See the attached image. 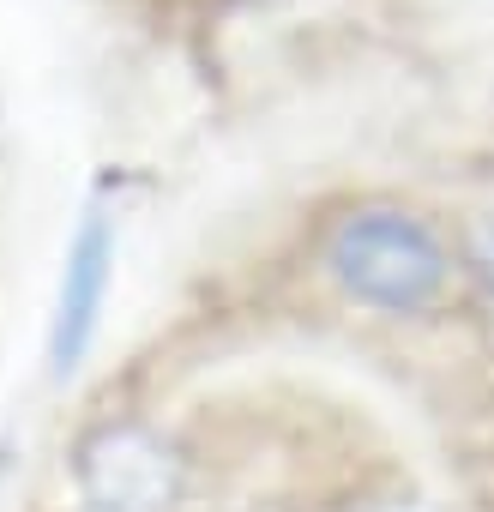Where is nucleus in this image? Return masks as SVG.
<instances>
[{"mask_svg": "<svg viewBox=\"0 0 494 512\" xmlns=\"http://www.w3.org/2000/svg\"><path fill=\"white\" fill-rule=\"evenodd\" d=\"M320 266L356 308L422 320L440 314L458 284V247L428 211L404 199H356L326 223Z\"/></svg>", "mask_w": 494, "mask_h": 512, "instance_id": "nucleus-1", "label": "nucleus"}, {"mask_svg": "<svg viewBox=\"0 0 494 512\" xmlns=\"http://www.w3.org/2000/svg\"><path fill=\"white\" fill-rule=\"evenodd\" d=\"M79 488L91 512H163L175 494V458L151 428L121 422L79 446Z\"/></svg>", "mask_w": 494, "mask_h": 512, "instance_id": "nucleus-2", "label": "nucleus"}, {"mask_svg": "<svg viewBox=\"0 0 494 512\" xmlns=\"http://www.w3.org/2000/svg\"><path fill=\"white\" fill-rule=\"evenodd\" d=\"M109 266H115V235L103 217H85L79 241L67 247V278H61V302H55V332H49V362L55 374H73L79 356L97 338V314L109 296Z\"/></svg>", "mask_w": 494, "mask_h": 512, "instance_id": "nucleus-3", "label": "nucleus"}]
</instances>
